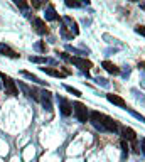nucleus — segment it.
I'll use <instances>...</instances> for the list:
<instances>
[{
    "label": "nucleus",
    "instance_id": "obj_1",
    "mask_svg": "<svg viewBox=\"0 0 145 162\" xmlns=\"http://www.w3.org/2000/svg\"><path fill=\"white\" fill-rule=\"evenodd\" d=\"M72 110H74V115H76V118H78V122H81V123H86L88 122V110H86V105H83L81 101H76V103H72L71 106Z\"/></svg>",
    "mask_w": 145,
    "mask_h": 162
},
{
    "label": "nucleus",
    "instance_id": "obj_2",
    "mask_svg": "<svg viewBox=\"0 0 145 162\" xmlns=\"http://www.w3.org/2000/svg\"><path fill=\"white\" fill-rule=\"evenodd\" d=\"M0 79L4 81V84H5V89H7V93L10 95V96H17L19 95V89H17V84L15 81L10 78V76H7L5 73H0Z\"/></svg>",
    "mask_w": 145,
    "mask_h": 162
},
{
    "label": "nucleus",
    "instance_id": "obj_3",
    "mask_svg": "<svg viewBox=\"0 0 145 162\" xmlns=\"http://www.w3.org/2000/svg\"><path fill=\"white\" fill-rule=\"evenodd\" d=\"M101 123H103V127H105V130H106V132H113V133L118 132V125H116V122H115L113 118H110V117L101 115Z\"/></svg>",
    "mask_w": 145,
    "mask_h": 162
},
{
    "label": "nucleus",
    "instance_id": "obj_4",
    "mask_svg": "<svg viewBox=\"0 0 145 162\" xmlns=\"http://www.w3.org/2000/svg\"><path fill=\"white\" fill-rule=\"evenodd\" d=\"M69 63H72L74 66H78L79 69H86L88 71L89 68H93V63L88 61V59H83V58H69Z\"/></svg>",
    "mask_w": 145,
    "mask_h": 162
},
{
    "label": "nucleus",
    "instance_id": "obj_5",
    "mask_svg": "<svg viewBox=\"0 0 145 162\" xmlns=\"http://www.w3.org/2000/svg\"><path fill=\"white\" fill-rule=\"evenodd\" d=\"M89 122L93 123V127L96 128V130L105 132V127H103V123H101V113H98V111H91V113H89Z\"/></svg>",
    "mask_w": 145,
    "mask_h": 162
},
{
    "label": "nucleus",
    "instance_id": "obj_6",
    "mask_svg": "<svg viewBox=\"0 0 145 162\" xmlns=\"http://www.w3.org/2000/svg\"><path fill=\"white\" fill-rule=\"evenodd\" d=\"M106 98H108L110 103L116 105V106H122V108H125V106H127V101H125V100L122 98V96H118V95L110 93V95H106Z\"/></svg>",
    "mask_w": 145,
    "mask_h": 162
},
{
    "label": "nucleus",
    "instance_id": "obj_7",
    "mask_svg": "<svg viewBox=\"0 0 145 162\" xmlns=\"http://www.w3.org/2000/svg\"><path fill=\"white\" fill-rule=\"evenodd\" d=\"M41 95H42L41 101H42V105H44V108H46L47 111H51V110H52V103H51V93L44 89V91H41Z\"/></svg>",
    "mask_w": 145,
    "mask_h": 162
},
{
    "label": "nucleus",
    "instance_id": "obj_8",
    "mask_svg": "<svg viewBox=\"0 0 145 162\" xmlns=\"http://www.w3.org/2000/svg\"><path fill=\"white\" fill-rule=\"evenodd\" d=\"M62 22H64V24H67V27L71 29V34H74V36H78V34H79L78 24H76V21H72L71 17H62Z\"/></svg>",
    "mask_w": 145,
    "mask_h": 162
},
{
    "label": "nucleus",
    "instance_id": "obj_9",
    "mask_svg": "<svg viewBox=\"0 0 145 162\" xmlns=\"http://www.w3.org/2000/svg\"><path fill=\"white\" fill-rule=\"evenodd\" d=\"M59 108H61V113L64 117H69L71 115V105H69V101L64 98H59Z\"/></svg>",
    "mask_w": 145,
    "mask_h": 162
},
{
    "label": "nucleus",
    "instance_id": "obj_10",
    "mask_svg": "<svg viewBox=\"0 0 145 162\" xmlns=\"http://www.w3.org/2000/svg\"><path fill=\"white\" fill-rule=\"evenodd\" d=\"M32 26L36 27V31L39 32V34H47L46 22L42 21V19H34V21H32Z\"/></svg>",
    "mask_w": 145,
    "mask_h": 162
},
{
    "label": "nucleus",
    "instance_id": "obj_11",
    "mask_svg": "<svg viewBox=\"0 0 145 162\" xmlns=\"http://www.w3.org/2000/svg\"><path fill=\"white\" fill-rule=\"evenodd\" d=\"M101 66H103V68L106 69L110 74H120V69L116 68L113 63H110V61H103V63H101Z\"/></svg>",
    "mask_w": 145,
    "mask_h": 162
},
{
    "label": "nucleus",
    "instance_id": "obj_12",
    "mask_svg": "<svg viewBox=\"0 0 145 162\" xmlns=\"http://www.w3.org/2000/svg\"><path fill=\"white\" fill-rule=\"evenodd\" d=\"M122 137H123V140H135V132L130 127H123L122 128Z\"/></svg>",
    "mask_w": 145,
    "mask_h": 162
},
{
    "label": "nucleus",
    "instance_id": "obj_13",
    "mask_svg": "<svg viewBox=\"0 0 145 162\" xmlns=\"http://www.w3.org/2000/svg\"><path fill=\"white\" fill-rule=\"evenodd\" d=\"M42 71L49 76H54V78H64V73H61L59 69H52V68H41Z\"/></svg>",
    "mask_w": 145,
    "mask_h": 162
},
{
    "label": "nucleus",
    "instance_id": "obj_14",
    "mask_svg": "<svg viewBox=\"0 0 145 162\" xmlns=\"http://www.w3.org/2000/svg\"><path fill=\"white\" fill-rule=\"evenodd\" d=\"M46 19L47 21H57V14H56V9L52 5H49L46 9Z\"/></svg>",
    "mask_w": 145,
    "mask_h": 162
},
{
    "label": "nucleus",
    "instance_id": "obj_15",
    "mask_svg": "<svg viewBox=\"0 0 145 162\" xmlns=\"http://www.w3.org/2000/svg\"><path fill=\"white\" fill-rule=\"evenodd\" d=\"M0 54H2V56H9V58H19V56H21V54H17L15 51H12L9 47H2V49H0Z\"/></svg>",
    "mask_w": 145,
    "mask_h": 162
},
{
    "label": "nucleus",
    "instance_id": "obj_16",
    "mask_svg": "<svg viewBox=\"0 0 145 162\" xmlns=\"http://www.w3.org/2000/svg\"><path fill=\"white\" fill-rule=\"evenodd\" d=\"M22 74H24V76H26L27 79H31V81H34V83H39V84H46V86H47V83H46V81H41V79L37 78V76H34V74H32V73H27V71H22Z\"/></svg>",
    "mask_w": 145,
    "mask_h": 162
},
{
    "label": "nucleus",
    "instance_id": "obj_17",
    "mask_svg": "<svg viewBox=\"0 0 145 162\" xmlns=\"http://www.w3.org/2000/svg\"><path fill=\"white\" fill-rule=\"evenodd\" d=\"M31 63H39V64H44V63H52V59H46V58H39V56H31L29 58Z\"/></svg>",
    "mask_w": 145,
    "mask_h": 162
},
{
    "label": "nucleus",
    "instance_id": "obj_18",
    "mask_svg": "<svg viewBox=\"0 0 145 162\" xmlns=\"http://www.w3.org/2000/svg\"><path fill=\"white\" fill-rule=\"evenodd\" d=\"M125 110L128 111L130 115H133V117H135V118H137V120H138V122H142V123H145V117H144V115H140V113H137V111H135V110H132V108H128V106H125Z\"/></svg>",
    "mask_w": 145,
    "mask_h": 162
},
{
    "label": "nucleus",
    "instance_id": "obj_19",
    "mask_svg": "<svg viewBox=\"0 0 145 162\" xmlns=\"http://www.w3.org/2000/svg\"><path fill=\"white\" fill-rule=\"evenodd\" d=\"M64 89H66L67 93L74 95V96H81V91H79V89H76V88H72V86H67V84H64Z\"/></svg>",
    "mask_w": 145,
    "mask_h": 162
},
{
    "label": "nucleus",
    "instance_id": "obj_20",
    "mask_svg": "<svg viewBox=\"0 0 145 162\" xmlns=\"http://www.w3.org/2000/svg\"><path fill=\"white\" fill-rule=\"evenodd\" d=\"M14 4H15L17 7H21V9H27V7H29L27 0H14Z\"/></svg>",
    "mask_w": 145,
    "mask_h": 162
},
{
    "label": "nucleus",
    "instance_id": "obj_21",
    "mask_svg": "<svg viewBox=\"0 0 145 162\" xmlns=\"http://www.w3.org/2000/svg\"><path fill=\"white\" fill-rule=\"evenodd\" d=\"M31 2H32V7H34V9H41V7L46 4V0H31Z\"/></svg>",
    "mask_w": 145,
    "mask_h": 162
},
{
    "label": "nucleus",
    "instance_id": "obj_22",
    "mask_svg": "<svg viewBox=\"0 0 145 162\" xmlns=\"http://www.w3.org/2000/svg\"><path fill=\"white\" fill-rule=\"evenodd\" d=\"M96 83H98V84H101L103 88H108V86H110V83H108V81H106L105 78H100V76L96 78Z\"/></svg>",
    "mask_w": 145,
    "mask_h": 162
},
{
    "label": "nucleus",
    "instance_id": "obj_23",
    "mask_svg": "<svg viewBox=\"0 0 145 162\" xmlns=\"http://www.w3.org/2000/svg\"><path fill=\"white\" fill-rule=\"evenodd\" d=\"M135 32L145 37V26H137V27H135Z\"/></svg>",
    "mask_w": 145,
    "mask_h": 162
},
{
    "label": "nucleus",
    "instance_id": "obj_24",
    "mask_svg": "<svg viewBox=\"0 0 145 162\" xmlns=\"http://www.w3.org/2000/svg\"><path fill=\"white\" fill-rule=\"evenodd\" d=\"M64 4H66L67 7H74V9L79 7V4H78V2H74V0H64Z\"/></svg>",
    "mask_w": 145,
    "mask_h": 162
},
{
    "label": "nucleus",
    "instance_id": "obj_25",
    "mask_svg": "<svg viewBox=\"0 0 145 162\" xmlns=\"http://www.w3.org/2000/svg\"><path fill=\"white\" fill-rule=\"evenodd\" d=\"M67 51H72V52H76V54H86L84 51H81V49H76V47H72V46H67Z\"/></svg>",
    "mask_w": 145,
    "mask_h": 162
},
{
    "label": "nucleus",
    "instance_id": "obj_26",
    "mask_svg": "<svg viewBox=\"0 0 145 162\" xmlns=\"http://www.w3.org/2000/svg\"><path fill=\"white\" fill-rule=\"evenodd\" d=\"M36 49H37V51H41V52H46V46H44L42 42H37V44H36Z\"/></svg>",
    "mask_w": 145,
    "mask_h": 162
},
{
    "label": "nucleus",
    "instance_id": "obj_27",
    "mask_svg": "<svg viewBox=\"0 0 145 162\" xmlns=\"http://www.w3.org/2000/svg\"><path fill=\"white\" fill-rule=\"evenodd\" d=\"M122 150H123V154H128V145L125 140H122Z\"/></svg>",
    "mask_w": 145,
    "mask_h": 162
},
{
    "label": "nucleus",
    "instance_id": "obj_28",
    "mask_svg": "<svg viewBox=\"0 0 145 162\" xmlns=\"http://www.w3.org/2000/svg\"><path fill=\"white\" fill-rule=\"evenodd\" d=\"M62 37H66V39H71V37H72V34H67V32H66V27H62Z\"/></svg>",
    "mask_w": 145,
    "mask_h": 162
},
{
    "label": "nucleus",
    "instance_id": "obj_29",
    "mask_svg": "<svg viewBox=\"0 0 145 162\" xmlns=\"http://www.w3.org/2000/svg\"><path fill=\"white\" fill-rule=\"evenodd\" d=\"M59 54H61V58H62V59H66V61H69V56H67L66 52H59Z\"/></svg>",
    "mask_w": 145,
    "mask_h": 162
},
{
    "label": "nucleus",
    "instance_id": "obj_30",
    "mask_svg": "<svg viewBox=\"0 0 145 162\" xmlns=\"http://www.w3.org/2000/svg\"><path fill=\"white\" fill-rule=\"evenodd\" d=\"M142 86L145 88V76H144V81H142Z\"/></svg>",
    "mask_w": 145,
    "mask_h": 162
},
{
    "label": "nucleus",
    "instance_id": "obj_31",
    "mask_svg": "<svg viewBox=\"0 0 145 162\" xmlns=\"http://www.w3.org/2000/svg\"><path fill=\"white\" fill-rule=\"evenodd\" d=\"M83 2H84V4H86V5H88V4H89V0H83Z\"/></svg>",
    "mask_w": 145,
    "mask_h": 162
},
{
    "label": "nucleus",
    "instance_id": "obj_32",
    "mask_svg": "<svg viewBox=\"0 0 145 162\" xmlns=\"http://www.w3.org/2000/svg\"><path fill=\"white\" fill-rule=\"evenodd\" d=\"M128 2H137V0H128Z\"/></svg>",
    "mask_w": 145,
    "mask_h": 162
},
{
    "label": "nucleus",
    "instance_id": "obj_33",
    "mask_svg": "<svg viewBox=\"0 0 145 162\" xmlns=\"http://www.w3.org/2000/svg\"><path fill=\"white\" fill-rule=\"evenodd\" d=\"M144 147H145V140H144Z\"/></svg>",
    "mask_w": 145,
    "mask_h": 162
},
{
    "label": "nucleus",
    "instance_id": "obj_34",
    "mask_svg": "<svg viewBox=\"0 0 145 162\" xmlns=\"http://www.w3.org/2000/svg\"><path fill=\"white\" fill-rule=\"evenodd\" d=\"M0 88H2V84H0Z\"/></svg>",
    "mask_w": 145,
    "mask_h": 162
}]
</instances>
